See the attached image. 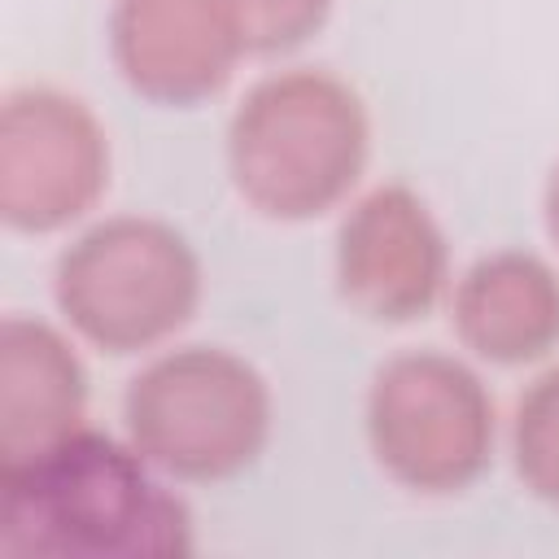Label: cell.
<instances>
[{"mask_svg":"<svg viewBox=\"0 0 559 559\" xmlns=\"http://www.w3.org/2000/svg\"><path fill=\"white\" fill-rule=\"evenodd\" d=\"M131 441L74 428L0 467V546L17 559H183L192 515Z\"/></svg>","mask_w":559,"mask_h":559,"instance_id":"6da1fadb","label":"cell"},{"mask_svg":"<svg viewBox=\"0 0 559 559\" xmlns=\"http://www.w3.org/2000/svg\"><path fill=\"white\" fill-rule=\"evenodd\" d=\"M367 153L362 96L314 66L258 79L227 122V175L240 201L280 223L336 210L362 179Z\"/></svg>","mask_w":559,"mask_h":559,"instance_id":"7a4b0ae2","label":"cell"},{"mask_svg":"<svg viewBox=\"0 0 559 559\" xmlns=\"http://www.w3.org/2000/svg\"><path fill=\"white\" fill-rule=\"evenodd\" d=\"M127 441L175 480H227L271 437V384L223 345H179L140 367L122 393Z\"/></svg>","mask_w":559,"mask_h":559,"instance_id":"3957f363","label":"cell"},{"mask_svg":"<svg viewBox=\"0 0 559 559\" xmlns=\"http://www.w3.org/2000/svg\"><path fill=\"white\" fill-rule=\"evenodd\" d=\"M52 297L87 345L140 354L192 319L201 301V258L170 223L114 214L61 249Z\"/></svg>","mask_w":559,"mask_h":559,"instance_id":"277c9868","label":"cell"},{"mask_svg":"<svg viewBox=\"0 0 559 559\" xmlns=\"http://www.w3.org/2000/svg\"><path fill=\"white\" fill-rule=\"evenodd\" d=\"M493 397L454 354H393L367 389V445L411 493H459L493 459Z\"/></svg>","mask_w":559,"mask_h":559,"instance_id":"5b68a950","label":"cell"},{"mask_svg":"<svg viewBox=\"0 0 559 559\" xmlns=\"http://www.w3.org/2000/svg\"><path fill=\"white\" fill-rule=\"evenodd\" d=\"M109 188V135L70 92L13 87L0 105V218L48 236L79 223Z\"/></svg>","mask_w":559,"mask_h":559,"instance_id":"8992f818","label":"cell"},{"mask_svg":"<svg viewBox=\"0 0 559 559\" xmlns=\"http://www.w3.org/2000/svg\"><path fill=\"white\" fill-rule=\"evenodd\" d=\"M450 280V245L406 183L358 197L336 227V288L371 323L424 319Z\"/></svg>","mask_w":559,"mask_h":559,"instance_id":"52a82bcc","label":"cell"},{"mask_svg":"<svg viewBox=\"0 0 559 559\" xmlns=\"http://www.w3.org/2000/svg\"><path fill=\"white\" fill-rule=\"evenodd\" d=\"M109 57L122 83L153 105L214 96L245 52L227 0H114Z\"/></svg>","mask_w":559,"mask_h":559,"instance_id":"ba28073f","label":"cell"},{"mask_svg":"<svg viewBox=\"0 0 559 559\" xmlns=\"http://www.w3.org/2000/svg\"><path fill=\"white\" fill-rule=\"evenodd\" d=\"M463 349L493 367H524L559 345V271L528 249L476 258L450 297Z\"/></svg>","mask_w":559,"mask_h":559,"instance_id":"9c48e42d","label":"cell"},{"mask_svg":"<svg viewBox=\"0 0 559 559\" xmlns=\"http://www.w3.org/2000/svg\"><path fill=\"white\" fill-rule=\"evenodd\" d=\"M83 411L87 371L66 332L31 314H9L0 323V467L83 428Z\"/></svg>","mask_w":559,"mask_h":559,"instance_id":"30bf717a","label":"cell"},{"mask_svg":"<svg viewBox=\"0 0 559 559\" xmlns=\"http://www.w3.org/2000/svg\"><path fill=\"white\" fill-rule=\"evenodd\" d=\"M511 463L537 502L559 507V367L542 371L520 393L511 415Z\"/></svg>","mask_w":559,"mask_h":559,"instance_id":"8fae6325","label":"cell"},{"mask_svg":"<svg viewBox=\"0 0 559 559\" xmlns=\"http://www.w3.org/2000/svg\"><path fill=\"white\" fill-rule=\"evenodd\" d=\"M336 0H227L236 31L245 39V52L275 57L301 48L310 35L323 31Z\"/></svg>","mask_w":559,"mask_h":559,"instance_id":"7c38bea8","label":"cell"},{"mask_svg":"<svg viewBox=\"0 0 559 559\" xmlns=\"http://www.w3.org/2000/svg\"><path fill=\"white\" fill-rule=\"evenodd\" d=\"M542 210H546V231H550V240L559 245V162H555V170H550V179H546Z\"/></svg>","mask_w":559,"mask_h":559,"instance_id":"4fadbf2b","label":"cell"}]
</instances>
